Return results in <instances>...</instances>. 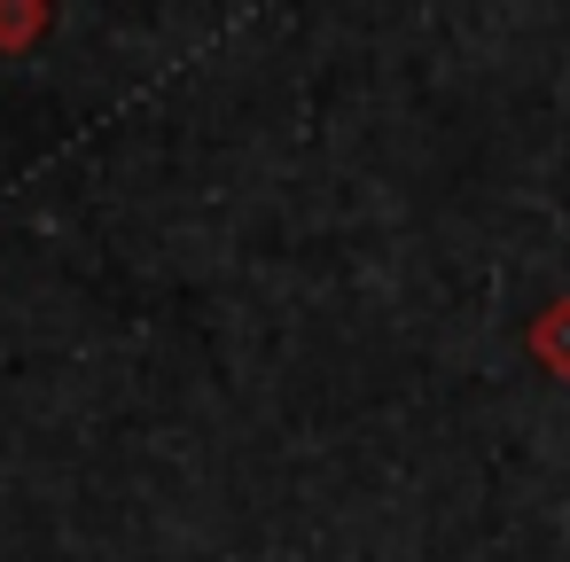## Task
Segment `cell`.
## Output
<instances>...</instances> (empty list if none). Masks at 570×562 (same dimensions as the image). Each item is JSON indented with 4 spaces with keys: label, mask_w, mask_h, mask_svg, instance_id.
<instances>
[{
    "label": "cell",
    "mask_w": 570,
    "mask_h": 562,
    "mask_svg": "<svg viewBox=\"0 0 570 562\" xmlns=\"http://www.w3.org/2000/svg\"><path fill=\"white\" fill-rule=\"evenodd\" d=\"M523 344H531V359H539L554 383H570V297H554V305L523 328Z\"/></svg>",
    "instance_id": "6da1fadb"
},
{
    "label": "cell",
    "mask_w": 570,
    "mask_h": 562,
    "mask_svg": "<svg viewBox=\"0 0 570 562\" xmlns=\"http://www.w3.org/2000/svg\"><path fill=\"white\" fill-rule=\"evenodd\" d=\"M56 32L48 0H0V56H32V40Z\"/></svg>",
    "instance_id": "7a4b0ae2"
}]
</instances>
